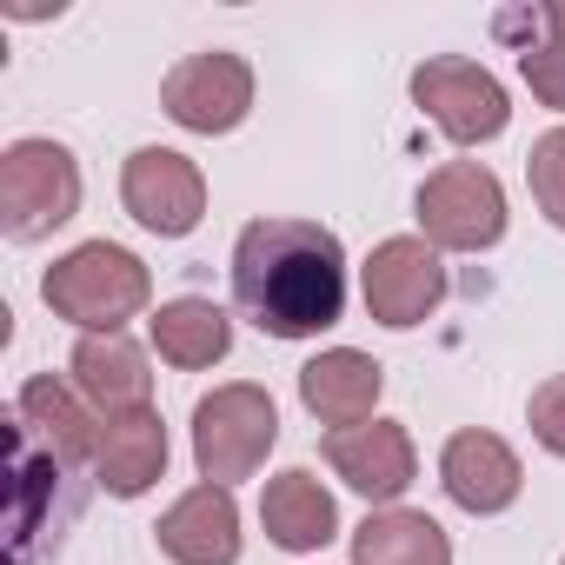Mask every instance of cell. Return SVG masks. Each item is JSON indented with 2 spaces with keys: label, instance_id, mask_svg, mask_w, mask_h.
Segmentation results:
<instances>
[{
  "label": "cell",
  "instance_id": "cell-5",
  "mask_svg": "<svg viewBox=\"0 0 565 565\" xmlns=\"http://www.w3.org/2000/svg\"><path fill=\"white\" fill-rule=\"evenodd\" d=\"M413 213L426 239L446 253H486L505 239V186L479 160H446L439 173H426L413 193Z\"/></svg>",
  "mask_w": 565,
  "mask_h": 565
},
{
  "label": "cell",
  "instance_id": "cell-7",
  "mask_svg": "<svg viewBox=\"0 0 565 565\" xmlns=\"http://www.w3.org/2000/svg\"><path fill=\"white\" fill-rule=\"evenodd\" d=\"M360 294H366V313L380 327H393V333L426 327L446 300V259L433 239H413V233L380 239L373 259L360 266Z\"/></svg>",
  "mask_w": 565,
  "mask_h": 565
},
{
  "label": "cell",
  "instance_id": "cell-9",
  "mask_svg": "<svg viewBox=\"0 0 565 565\" xmlns=\"http://www.w3.org/2000/svg\"><path fill=\"white\" fill-rule=\"evenodd\" d=\"M120 200H127V213H134L147 233H160V239H180V233H193V226L206 220V180H200V167H193L186 153H173V147H140V153L127 160V173H120Z\"/></svg>",
  "mask_w": 565,
  "mask_h": 565
},
{
  "label": "cell",
  "instance_id": "cell-19",
  "mask_svg": "<svg viewBox=\"0 0 565 565\" xmlns=\"http://www.w3.org/2000/svg\"><path fill=\"white\" fill-rule=\"evenodd\" d=\"M153 347H160L167 366L200 373V366L226 360L233 320H226V307H213V300H167V307L153 313Z\"/></svg>",
  "mask_w": 565,
  "mask_h": 565
},
{
  "label": "cell",
  "instance_id": "cell-1",
  "mask_svg": "<svg viewBox=\"0 0 565 565\" xmlns=\"http://www.w3.org/2000/svg\"><path fill=\"white\" fill-rule=\"evenodd\" d=\"M233 300L273 340H313L347 313V246L320 220H253L233 239Z\"/></svg>",
  "mask_w": 565,
  "mask_h": 565
},
{
  "label": "cell",
  "instance_id": "cell-22",
  "mask_svg": "<svg viewBox=\"0 0 565 565\" xmlns=\"http://www.w3.org/2000/svg\"><path fill=\"white\" fill-rule=\"evenodd\" d=\"M525 419H532V439H539L545 452H558V459H565V373H558V380H545V386L532 393Z\"/></svg>",
  "mask_w": 565,
  "mask_h": 565
},
{
  "label": "cell",
  "instance_id": "cell-11",
  "mask_svg": "<svg viewBox=\"0 0 565 565\" xmlns=\"http://www.w3.org/2000/svg\"><path fill=\"white\" fill-rule=\"evenodd\" d=\"M327 466L373 505H393L413 472H419V452H413V433L393 426V419H366V426H347V433H327Z\"/></svg>",
  "mask_w": 565,
  "mask_h": 565
},
{
  "label": "cell",
  "instance_id": "cell-8",
  "mask_svg": "<svg viewBox=\"0 0 565 565\" xmlns=\"http://www.w3.org/2000/svg\"><path fill=\"white\" fill-rule=\"evenodd\" d=\"M160 107L173 127L186 134H233L253 114V67L239 54H186L167 81H160Z\"/></svg>",
  "mask_w": 565,
  "mask_h": 565
},
{
  "label": "cell",
  "instance_id": "cell-12",
  "mask_svg": "<svg viewBox=\"0 0 565 565\" xmlns=\"http://www.w3.org/2000/svg\"><path fill=\"white\" fill-rule=\"evenodd\" d=\"M153 539H160V552L173 565H233L239 558V505H233L226 486H206L200 479L193 492H180L160 512Z\"/></svg>",
  "mask_w": 565,
  "mask_h": 565
},
{
  "label": "cell",
  "instance_id": "cell-13",
  "mask_svg": "<svg viewBox=\"0 0 565 565\" xmlns=\"http://www.w3.org/2000/svg\"><path fill=\"white\" fill-rule=\"evenodd\" d=\"M67 373H74V393H81L100 419H114V413H140V406L153 399L147 353H140L127 333H87V340L74 347Z\"/></svg>",
  "mask_w": 565,
  "mask_h": 565
},
{
  "label": "cell",
  "instance_id": "cell-20",
  "mask_svg": "<svg viewBox=\"0 0 565 565\" xmlns=\"http://www.w3.org/2000/svg\"><path fill=\"white\" fill-rule=\"evenodd\" d=\"M525 87L565 114V8H539V41H519Z\"/></svg>",
  "mask_w": 565,
  "mask_h": 565
},
{
  "label": "cell",
  "instance_id": "cell-4",
  "mask_svg": "<svg viewBox=\"0 0 565 565\" xmlns=\"http://www.w3.org/2000/svg\"><path fill=\"white\" fill-rule=\"evenodd\" d=\"M81 213V167L61 140H14L0 153V226L8 239H47Z\"/></svg>",
  "mask_w": 565,
  "mask_h": 565
},
{
  "label": "cell",
  "instance_id": "cell-6",
  "mask_svg": "<svg viewBox=\"0 0 565 565\" xmlns=\"http://www.w3.org/2000/svg\"><path fill=\"white\" fill-rule=\"evenodd\" d=\"M413 100L426 107V120L452 140V147H479V140H499L512 107H505V87L479 67V61H459V54H433L413 67Z\"/></svg>",
  "mask_w": 565,
  "mask_h": 565
},
{
  "label": "cell",
  "instance_id": "cell-21",
  "mask_svg": "<svg viewBox=\"0 0 565 565\" xmlns=\"http://www.w3.org/2000/svg\"><path fill=\"white\" fill-rule=\"evenodd\" d=\"M525 180H532V200L552 226H565V127L539 134L532 153H525Z\"/></svg>",
  "mask_w": 565,
  "mask_h": 565
},
{
  "label": "cell",
  "instance_id": "cell-17",
  "mask_svg": "<svg viewBox=\"0 0 565 565\" xmlns=\"http://www.w3.org/2000/svg\"><path fill=\"white\" fill-rule=\"evenodd\" d=\"M14 419H21L28 433H41V439H47V452H61L67 466L94 459V446H100V413H87V399H81L74 386H61L54 373H41V380H28V386H21Z\"/></svg>",
  "mask_w": 565,
  "mask_h": 565
},
{
  "label": "cell",
  "instance_id": "cell-18",
  "mask_svg": "<svg viewBox=\"0 0 565 565\" xmlns=\"http://www.w3.org/2000/svg\"><path fill=\"white\" fill-rule=\"evenodd\" d=\"M353 565H452V539L439 519L386 505L353 532Z\"/></svg>",
  "mask_w": 565,
  "mask_h": 565
},
{
  "label": "cell",
  "instance_id": "cell-2",
  "mask_svg": "<svg viewBox=\"0 0 565 565\" xmlns=\"http://www.w3.org/2000/svg\"><path fill=\"white\" fill-rule=\"evenodd\" d=\"M41 300H47L54 320L81 327V333H120L134 313H147L153 279H147V266H140L127 246L87 239V246H74V253H61V259L47 266Z\"/></svg>",
  "mask_w": 565,
  "mask_h": 565
},
{
  "label": "cell",
  "instance_id": "cell-10",
  "mask_svg": "<svg viewBox=\"0 0 565 565\" xmlns=\"http://www.w3.org/2000/svg\"><path fill=\"white\" fill-rule=\"evenodd\" d=\"M439 486H446V499H452L459 512L492 519V512H505V505L519 499L525 466H519V452H512L499 433L466 426V433H452L446 452H439Z\"/></svg>",
  "mask_w": 565,
  "mask_h": 565
},
{
  "label": "cell",
  "instance_id": "cell-15",
  "mask_svg": "<svg viewBox=\"0 0 565 565\" xmlns=\"http://www.w3.org/2000/svg\"><path fill=\"white\" fill-rule=\"evenodd\" d=\"M259 525H266V539H273L279 552H320V545L340 532V505H333V492H327L307 466H294V472L266 479V492H259Z\"/></svg>",
  "mask_w": 565,
  "mask_h": 565
},
{
  "label": "cell",
  "instance_id": "cell-16",
  "mask_svg": "<svg viewBox=\"0 0 565 565\" xmlns=\"http://www.w3.org/2000/svg\"><path fill=\"white\" fill-rule=\"evenodd\" d=\"M94 472L114 499H140L160 472H167V426L153 406L140 413H114L100 419V446H94Z\"/></svg>",
  "mask_w": 565,
  "mask_h": 565
},
{
  "label": "cell",
  "instance_id": "cell-23",
  "mask_svg": "<svg viewBox=\"0 0 565 565\" xmlns=\"http://www.w3.org/2000/svg\"><path fill=\"white\" fill-rule=\"evenodd\" d=\"M558 565H565V558H558Z\"/></svg>",
  "mask_w": 565,
  "mask_h": 565
},
{
  "label": "cell",
  "instance_id": "cell-3",
  "mask_svg": "<svg viewBox=\"0 0 565 565\" xmlns=\"http://www.w3.org/2000/svg\"><path fill=\"white\" fill-rule=\"evenodd\" d=\"M279 439V413L266 399V386H213L200 406H193V466L206 486H233V479H253L266 466Z\"/></svg>",
  "mask_w": 565,
  "mask_h": 565
},
{
  "label": "cell",
  "instance_id": "cell-14",
  "mask_svg": "<svg viewBox=\"0 0 565 565\" xmlns=\"http://www.w3.org/2000/svg\"><path fill=\"white\" fill-rule=\"evenodd\" d=\"M380 393H386L380 360H366V353H353V347H333V353H320V360L300 366V399H307V413H313L320 426H333V433L366 426L373 406H380Z\"/></svg>",
  "mask_w": 565,
  "mask_h": 565
}]
</instances>
